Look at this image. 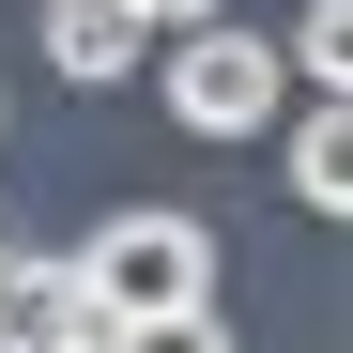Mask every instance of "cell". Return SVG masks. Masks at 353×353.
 <instances>
[{
  "label": "cell",
  "mask_w": 353,
  "mask_h": 353,
  "mask_svg": "<svg viewBox=\"0 0 353 353\" xmlns=\"http://www.w3.org/2000/svg\"><path fill=\"white\" fill-rule=\"evenodd\" d=\"M62 261H77V292H92L108 323H139V307H200V292H215V230L169 215V200H123V215H108L92 246H62Z\"/></svg>",
  "instance_id": "1"
},
{
  "label": "cell",
  "mask_w": 353,
  "mask_h": 353,
  "mask_svg": "<svg viewBox=\"0 0 353 353\" xmlns=\"http://www.w3.org/2000/svg\"><path fill=\"white\" fill-rule=\"evenodd\" d=\"M154 92H169V123H185V139H261L292 77H276V46H261V31L200 16V31H154Z\"/></svg>",
  "instance_id": "2"
},
{
  "label": "cell",
  "mask_w": 353,
  "mask_h": 353,
  "mask_svg": "<svg viewBox=\"0 0 353 353\" xmlns=\"http://www.w3.org/2000/svg\"><path fill=\"white\" fill-rule=\"evenodd\" d=\"M31 46H46V62H62L77 92H108V77H139V62H154L139 0H46V16H31Z\"/></svg>",
  "instance_id": "3"
},
{
  "label": "cell",
  "mask_w": 353,
  "mask_h": 353,
  "mask_svg": "<svg viewBox=\"0 0 353 353\" xmlns=\"http://www.w3.org/2000/svg\"><path fill=\"white\" fill-rule=\"evenodd\" d=\"M108 307L77 292V261H31L16 230H0V353H31V338H92Z\"/></svg>",
  "instance_id": "4"
},
{
  "label": "cell",
  "mask_w": 353,
  "mask_h": 353,
  "mask_svg": "<svg viewBox=\"0 0 353 353\" xmlns=\"http://www.w3.org/2000/svg\"><path fill=\"white\" fill-rule=\"evenodd\" d=\"M276 185H292V200H307V215H353V108H338V92H323V108H307V123H292V139H276Z\"/></svg>",
  "instance_id": "5"
},
{
  "label": "cell",
  "mask_w": 353,
  "mask_h": 353,
  "mask_svg": "<svg viewBox=\"0 0 353 353\" xmlns=\"http://www.w3.org/2000/svg\"><path fill=\"white\" fill-rule=\"evenodd\" d=\"M276 77H307V92H338V77H353V0H307V16L276 31Z\"/></svg>",
  "instance_id": "6"
},
{
  "label": "cell",
  "mask_w": 353,
  "mask_h": 353,
  "mask_svg": "<svg viewBox=\"0 0 353 353\" xmlns=\"http://www.w3.org/2000/svg\"><path fill=\"white\" fill-rule=\"evenodd\" d=\"M92 353H230V323H215V292H200V307H139V323H108Z\"/></svg>",
  "instance_id": "7"
},
{
  "label": "cell",
  "mask_w": 353,
  "mask_h": 353,
  "mask_svg": "<svg viewBox=\"0 0 353 353\" xmlns=\"http://www.w3.org/2000/svg\"><path fill=\"white\" fill-rule=\"evenodd\" d=\"M200 16H230V0H139V31H200Z\"/></svg>",
  "instance_id": "8"
},
{
  "label": "cell",
  "mask_w": 353,
  "mask_h": 353,
  "mask_svg": "<svg viewBox=\"0 0 353 353\" xmlns=\"http://www.w3.org/2000/svg\"><path fill=\"white\" fill-rule=\"evenodd\" d=\"M92 338H108V323H92ZM92 338H31V353H92Z\"/></svg>",
  "instance_id": "9"
}]
</instances>
